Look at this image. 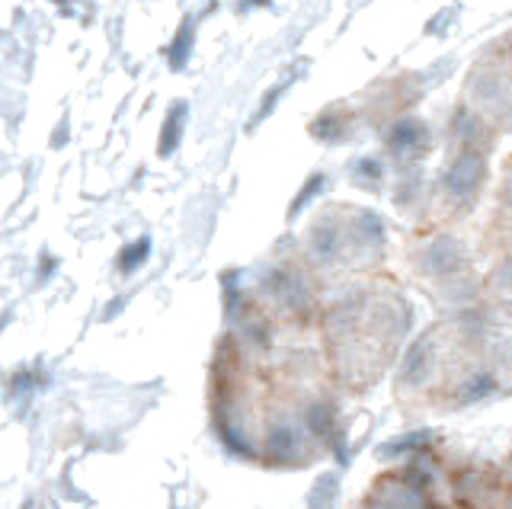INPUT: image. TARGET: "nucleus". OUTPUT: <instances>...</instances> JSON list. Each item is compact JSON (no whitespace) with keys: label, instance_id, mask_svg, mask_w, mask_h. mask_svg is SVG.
I'll use <instances>...</instances> for the list:
<instances>
[]
</instances>
